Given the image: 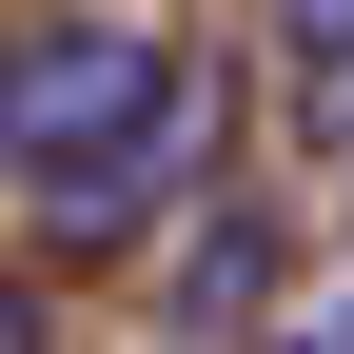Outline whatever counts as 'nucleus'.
<instances>
[{"label": "nucleus", "instance_id": "f257e3e1", "mask_svg": "<svg viewBox=\"0 0 354 354\" xmlns=\"http://www.w3.org/2000/svg\"><path fill=\"white\" fill-rule=\"evenodd\" d=\"M177 138H197V79H177L158 20H20L0 39V177H20L39 216L158 197Z\"/></svg>", "mask_w": 354, "mask_h": 354}, {"label": "nucleus", "instance_id": "f03ea898", "mask_svg": "<svg viewBox=\"0 0 354 354\" xmlns=\"http://www.w3.org/2000/svg\"><path fill=\"white\" fill-rule=\"evenodd\" d=\"M256 295H276V216H256V197H216V216H197V256H177V315H197V335H236Z\"/></svg>", "mask_w": 354, "mask_h": 354}, {"label": "nucleus", "instance_id": "7ed1b4c3", "mask_svg": "<svg viewBox=\"0 0 354 354\" xmlns=\"http://www.w3.org/2000/svg\"><path fill=\"white\" fill-rule=\"evenodd\" d=\"M276 59H295V79L354 118V0H276Z\"/></svg>", "mask_w": 354, "mask_h": 354}, {"label": "nucleus", "instance_id": "20e7f679", "mask_svg": "<svg viewBox=\"0 0 354 354\" xmlns=\"http://www.w3.org/2000/svg\"><path fill=\"white\" fill-rule=\"evenodd\" d=\"M0 354H39V315H20V295H0Z\"/></svg>", "mask_w": 354, "mask_h": 354}]
</instances>
